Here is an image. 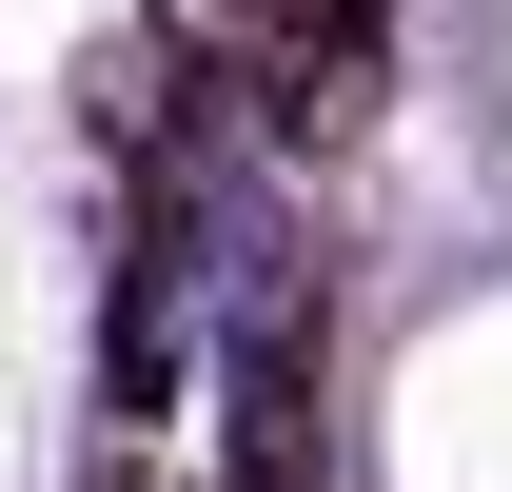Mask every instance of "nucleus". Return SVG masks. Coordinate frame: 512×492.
Segmentation results:
<instances>
[{"mask_svg": "<svg viewBox=\"0 0 512 492\" xmlns=\"http://www.w3.org/2000/svg\"><path fill=\"white\" fill-rule=\"evenodd\" d=\"M375 0H158V60H217L237 99H276L296 60H335Z\"/></svg>", "mask_w": 512, "mask_h": 492, "instance_id": "nucleus-1", "label": "nucleus"}]
</instances>
